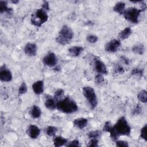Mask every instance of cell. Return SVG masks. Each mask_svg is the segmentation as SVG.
Masks as SVG:
<instances>
[{
  "label": "cell",
  "instance_id": "obj_24",
  "mask_svg": "<svg viewBox=\"0 0 147 147\" xmlns=\"http://www.w3.org/2000/svg\"><path fill=\"white\" fill-rule=\"evenodd\" d=\"M57 131V129L56 127H54L52 126H49L47 127L45 132H46V134L48 136L52 137L56 134Z\"/></svg>",
  "mask_w": 147,
  "mask_h": 147
},
{
  "label": "cell",
  "instance_id": "obj_27",
  "mask_svg": "<svg viewBox=\"0 0 147 147\" xmlns=\"http://www.w3.org/2000/svg\"><path fill=\"white\" fill-rule=\"evenodd\" d=\"M143 74H144V70L142 69L141 68H134L131 72V74L132 76H136L138 77L142 76Z\"/></svg>",
  "mask_w": 147,
  "mask_h": 147
},
{
  "label": "cell",
  "instance_id": "obj_1",
  "mask_svg": "<svg viewBox=\"0 0 147 147\" xmlns=\"http://www.w3.org/2000/svg\"><path fill=\"white\" fill-rule=\"evenodd\" d=\"M56 108L58 110L66 114H71L78 109L77 104L69 96L65 97L56 103Z\"/></svg>",
  "mask_w": 147,
  "mask_h": 147
},
{
  "label": "cell",
  "instance_id": "obj_37",
  "mask_svg": "<svg viewBox=\"0 0 147 147\" xmlns=\"http://www.w3.org/2000/svg\"><path fill=\"white\" fill-rule=\"evenodd\" d=\"M141 112V107L139 105H137V106L135 107V109L133 111V114H138Z\"/></svg>",
  "mask_w": 147,
  "mask_h": 147
},
{
  "label": "cell",
  "instance_id": "obj_9",
  "mask_svg": "<svg viewBox=\"0 0 147 147\" xmlns=\"http://www.w3.org/2000/svg\"><path fill=\"white\" fill-rule=\"evenodd\" d=\"M0 79L2 82H8L12 79V74L11 71L5 65L1 66L0 68Z\"/></svg>",
  "mask_w": 147,
  "mask_h": 147
},
{
  "label": "cell",
  "instance_id": "obj_32",
  "mask_svg": "<svg viewBox=\"0 0 147 147\" xmlns=\"http://www.w3.org/2000/svg\"><path fill=\"white\" fill-rule=\"evenodd\" d=\"M90 147H96L98 146V140L97 138H91L90 141L88 145Z\"/></svg>",
  "mask_w": 147,
  "mask_h": 147
},
{
  "label": "cell",
  "instance_id": "obj_4",
  "mask_svg": "<svg viewBox=\"0 0 147 147\" xmlns=\"http://www.w3.org/2000/svg\"><path fill=\"white\" fill-rule=\"evenodd\" d=\"M113 127L119 136H129L130 134L131 127L124 117L119 118Z\"/></svg>",
  "mask_w": 147,
  "mask_h": 147
},
{
  "label": "cell",
  "instance_id": "obj_21",
  "mask_svg": "<svg viewBox=\"0 0 147 147\" xmlns=\"http://www.w3.org/2000/svg\"><path fill=\"white\" fill-rule=\"evenodd\" d=\"M12 11V9L7 7V4L6 1H0V12L1 13H7L10 14Z\"/></svg>",
  "mask_w": 147,
  "mask_h": 147
},
{
  "label": "cell",
  "instance_id": "obj_14",
  "mask_svg": "<svg viewBox=\"0 0 147 147\" xmlns=\"http://www.w3.org/2000/svg\"><path fill=\"white\" fill-rule=\"evenodd\" d=\"M87 122H88V121L86 118H79L75 119L73 123L76 127L80 129H82L87 125Z\"/></svg>",
  "mask_w": 147,
  "mask_h": 147
},
{
  "label": "cell",
  "instance_id": "obj_8",
  "mask_svg": "<svg viewBox=\"0 0 147 147\" xmlns=\"http://www.w3.org/2000/svg\"><path fill=\"white\" fill-rule=\"evenodd\" d=\"M43 63L49 67H54L57 63L56 55L53 52H49L44 56L42 60Z\"/></svg>",
  "mask_w": 147,
  "mask_h": 147
},
{
  "label": "cell",
  "instance_id": "obj_20",
  "mask_svg": "<svg viewBox=\"0 0 147 147\" xmlns=\"http://www.w3.org/2000/svg\"><path fill=\"white\" fill-rule=\"evenodd\" d=\"M45 106L48 109L50 110H55L56 108V103L55 100V99L51 98H47L45 102Z\"/></svg>",
  "mask_w": 147,
  "mask_h": 147
},
{
  "label": "cell",
  "instance_id": "obj_35",
  "mask_svg": "<svg viewBox=\"0 0 147 147\" xmlns=\"http://www.w3.org/2000/svg\"><path fill=\"white\" fill-rule=\"evenodd\" d=\"M114 71H115V72L116 73L120 74H123L125 72L124 68L121 65H116V67H115Z\"/></svg>",
  "mask_w": 147,
  "mask_h": 147
},
{
  "label": "cell",
  "instance_id": "obj_22",
  "mask_svg": "<svg viewBox=\"0 0 147 147\" xmlns=\"http://www.w3.org/2000/svg\"><path fill=\"white\" fill-rule=\"evenodd\" d=\"M132 51L138 55H142L145 51V48L144 45L138 44L134 45L132 48Z\"/></svg>",
  "mask_w": 147,
  "mask_h": 147
},
{
  "label": "cell",
  "instance_id": "obj_28",
  "mask_svg": "<svg viewBox=\"0 0 147 147\" xmlns=\"http://www.w3.org/2000/svg\"><path fill=\"white\" fill-rule=\"evenodd\" d=\"M27 86L25 82H22V84L20 85L19 89H18V93L20 94H24L27 92Z\"/></svg>",
  "mask_w": 147,
  "mask_h": 147
},
{
  "label": "cell",
  "instance_id": "obj_40",
  "mask_svg": "<svg viewBox=\"0 0 147 147\" xmlns=\"http://www.w3.org/2000/svg\"><path fill=\"white\" fill-rule=\"evenodd\" d=\"M11 2H12L13 3L16 4V3H17L18 2V1H15V0H14V1H11Z\"/></svg>",
  "mask_w": 147,
  "mask_h": 147
},
{
  "label": "cell",
  "instance_id": "obj_15",
  "mask_svg": "<svg viewBox=\"0 0 147 147\" xmlns=\"http://www.w3.org/2000/svg\"><path fill=\"white\" fill-rule=\"evenodd\" d=\"M83 51V48L82 47H78V46H74L68 49V52L69 55L73 57L79 56Z\"/></svg>",
  "mask_w": 147,
  "mask_h": 147
},
{
  "label": "cell",
  "instance_id": "obj_6",
  "mask_svg": "<svg viewBox=\"0 0 147 147\" xmlns=\"http://www.w3.org/2000/svg\"><path fill=\"white\" fill-rule=\"evenodd\" d=\"M83 93L90 105L91 109H94L98 105V99L94 90L89 86L84 87Z\"/></svg>",
  "mask_w": 147,
  "mask_h": 147
},
{
  "label": "cell",
  "instance_id": "obj_33",
  "mask_svg": "<svg viewBox=\"0 0 147 147\" xmlns=\"http://www.w3.org/2000/svg\"><path fill=\"white\" fill-rule=\"evenodd\" d=\"M67 146H72V147H79L80 146L79 141L78 140H74L71 142H69L67 145Z\"/></svg>",
  "mask_w": 147,
  "mask_h": 147
},
{
  "label": "cell",
  "instance_id": "obj_26",
  "mask_svg": "<svg viewBox=\"0 0 147 147\" xmlns=\"http://www.w3.org/2000/svg\"><path fill=\"white\" fill-rule=\"evenodd\" d=\"M63 96L64 91L62 89H58L54 93V99L57 101L62 99L63 98Z\"/></svg>",
  "mask_w": 147,
  "mask_h": 147
},
{
  "label": "cell",
  "instance_id": "obj_13",
  "mask_svg": "<svg viewBox=\"0 0 147 147\" xmlns=\"http://www.w3.org/2000/svg\"><path fill=\"white\" fill-rule=\"evenodd\" d=\"M32 88L36 94L40 95L44 91V82L42 80L35 82L32 85Z\"/></svg>",
  "mask_w": 147,
  "mask_h": 147
},
{
  "label": "cell",
  "instance_id": "obj_31",
  "mask_svg": "<svg viewBox=\"0 0 147 147\" xmlns=\"http://www.w3.org/2000/svg\"><path fill=\"white\" fill-rule=\"evenodd\" d=\"M98 40V37L95 35H88L87 37V40L90 43H95L96 42H97Z\"/></svg>",
  "mask_w": 147,
  "mask_h": 147
},
{
  "label": "cell",
  "instance_id": "obj_36",
  "mask_svg": "<svg viewBox=\"0 0 147 147\" xmlns=\"http://www.w3.org/2000/svg\"><path fill=\"white\" fill-rule=\"evenodd\" d=\"M112 126L111 125V123L109 122V121H107L105 122V125H104V126H103V131H106V132H109V131L110 130V129L111 128Z\"/></svg>",
  "mask_w": 147,
  "mask_h": 147
},
{
  "label": "cell",
  "instance_id": "obj_5",
  "mask_svg": "<svg viewBox=\"0 0 147 147\" xmlns=\"http://www.w3.org/2000/svg\"><path fill=\"white\" fill-rule=\"evenodd\" d=\"M144 11L142 9H138L136 7H129L123 13L124 18L128 21L137 24L138 22V18L140 16L141 12Z\"/></svg>",
  "mask_w": 147,
  "mask_h": 147
},
{
  "label": "cell",
  "instance_id": "obj_38",
  "mask_svg": "<svg viewBox=\"0 0 147 147\" xmlns=\"http://www.w3.org/2000/svg\"><path fill=\"white\" fill-rule=\"evenodd\" d=\"M42 9H43L45 11L49 10V3L47 1H43V3L42 4Z\"/></svg>",
  "mask_w": 147,
  "mask_h": 147
},
{
  "label": "cell",
  "instance_id": "obj_30",
  "mask_svg": "<svg viewBox=\"0 0 147 147\" xmlns=\"http://www.w3.org/2000/svg\"><path fill=\"white\" fill-rule=\"evenodd\" d=\"M95 80V83L98 84H100L103 83L105 80L103 76H102V74H98L97 75H96Z\"/></svg>",
  "mask_w": 147,
  "mask_h": 147
},
{
  "label": "cell",
  "instance_id": "obj_16",
  "mask_svg": "<svg viewBox=\"0 0 147 147\" xmlns=\"http://www.w3.org/2000/svg\"><path fill=\"white\" fill-rule=\"evenodd\" d=\"M131 34V29L130 27H126L125 29L121 31L118 34V38L120 40H123L127 38Z\"/></svg>",
  "mask_w": 147,
  "mask_h": 147
},
{
  "label": "cell",
  "instance_id": "obj_23",
  "mask_svg": "<svg viewBox=\"0 0 147 147\" xmlns=\"http://www.w3.org/2000/svg\"><path fill=\"white\" fill-rule=\"evenodd\" d=\"M137 98L142 103H146L147 100V93L145 90H141L137 95Z\"/></svg>",
  "mask_w": 147,
  "mask_h": 147
},
{
  "label": "cell",
  "instance_id": "obj_25",
  "mask_svg": "<svg viewBox=\"0 0 147 147\" xmlns=\"http://www.w3.org/2000/svg\"><path fill=\"white\" fill-rule=\"evenodd\" d=\"M101 134H102L101 131L97 130H94V131H91L88 132L87 134V136L90 139L98 138L100 137V136H101Z\"/></svg>",
  "mask_w": 147,
  "mask_h": 147
},
{
  "label": "cell",
  "instance_id": "obj_12",
  "mask_svg": "<svg viewBox=\"0 0 147 147\" xmlns=\"http://www.w3.org/2000/svg\"><path fill=\"white\" fill-rule=\"evenodd\" d=\"M37 46L35 44L29 42L26 44L24 48V52L29 56H34L37 53Z\"/></svg>",
  "mask_w": 147,
  "mask_h": 147
},
{
  "label": "cell",
  "instance_id": "obj_19",
  "mask_svg": "<svg viewBox=\"0 0 147 147\" xmlns=\"http://www.w3.org/2000/svg\"><path fill=\"white\" fill-rule=\"evenodd\" d=\"M125 10V3L122 2H119L117 3L113 7V10L120 14H123Z\"/></svg>",
  "mask_w": 147,
  "mask_h": 147
},
{
  "label": "cell",
  "instance_id": "obj_7",
  "mask_svg": "<svg viewBox=\"0 0 147 147\" xmlns=\"http://www.w3.org/2000/svg\"><path fill=\"white\" fill-rule=\"evenodd\" d=\"M121 46V41L119 40L113 39L107 42L105 47V51L109 52H115Z\"/></svg>",
  "mask_w": 147,
  "mask_h": 147
},
{
  "label": "cell",
  "instance_id": "obj_2",
  "mask_svg": "<svg viewBox=\"0 0 147 147\" xmlns=\"http://www.w3.org/2000/svg\"><path fill=\"white\" fill-rule=\"evenodd\" d=\"M73 37L74 32L72 30L69 26L64 25L59 32V34L56 37V40L59 44L65 45L69 43Z\"/></svg>",
  "mask_w": 147,
  "mask_h": 147
},
{
  "label": "cell",
  "instance_id": "obj_34",
  "mask_svg": "<svg viewBox=\"0 0 147 147\" xmlns=\"http://www.w3.org/2000/svg\"><path fill=\"white\" fill-rule=\"evenodd\" d=\"M116 146H122V147H127L129 146V144L127 141H116Z\"/></svg>",
  "mask_w": 147,
  "mask_h": 147
},
{
  "label": "cell",
  "instance_id": "obj_3",
  "mask_svg": "<svg viewBox=\"0 0 147 147\" xmlns=\"http://www.w3.org/2000/svg\"><path fill=\"white\" fill-rule=\"evenodd\" d=\"M48 19V16L45 10L43 9H37L32 14L30 22L32 25L40 27L43 24L46 22Z\"/></svg>",
  "mask_w": 147,
  "mask_h": 147
},
{
  "label": "cell",
  "instance_id": "obj_29",
  "mask_svg": "<svg viewBox=\"0 0 147 147\" xmlns=\"http://www.w3.org/2000/svg\"><path fill=\"white\" fill-rule=\"evenodd\" d=\"M146 128H147V125H145L144 127L141 128V131H140V137L144 139L145 141H147L146 138Z\"/></svg>",
  "mask_w": 147,
  "mask_h": 147
},
{
  "label": "cell",
  "instance_id": "obj_10",
  "mask_svg": "<svg viewBox=\"0 0 147 147\" xmlns=\"http://www.w3.org/2000/svg\"><path fill=\"white\" fill-rule=\"evenodd\" d=\"M94 60V68L96 71L100 74H107V68L104 63L99 59H95Z\"/></svg>",
  "mask_w": 147,
  "mask_h": 147
},
{
  "label": "cell",
  "instance_id": "obj_17",
  "mask_svg": "<svg viewBox=\"0 0 147 147\" xmlns=\"http://www.w3.org/2000/svg\"><path fill=\"white\" fill-rule=\"evenodd\" d=\"M41 111L40 107L36 105H33L30 110V115L33 118H38L41 116Z\"/></svg>",
  "mask_w": 147,
  "mask_h": 147
},
{
  "label": "cell",
  "instance_id": "obj_11",
  "mask_svg": "<svg viewBox=\"0 0 147 147\" xmlns=\"http://www.w3.org/2000/svg\"><path fill=\"white\" fill-rule=\"evenodd\" d=\"M27 133L32 139L37 138L40 134V129L38 126L34 125H30L27 130Z\"/></svg>",
  "mask_w": 147,
  "mask_h": 147
},
{
  "label": "cell",
  "instance_id": "obj_39",
  "mask_svg": "<svg viewBox=\"0 0 147 147\" xmlns=\"http://www.w3.org/2000/svg\"><path fill=\"white\" fill-rule=\"evenodd\" d=\"M121 60L123 61V62L125 64H126V65H129V60L128 59H127L126 57H125L124 56H121Z\"/></svg>",
  "mask_w": 147,
  "mask_h": 147
},
{
  "label": "cell",
  "instance_id": "obj_18",
  "mask_svg": "<svg viewBox=\"0 0 147 147\" xmlns=\"http://www.w3.org/2000/svg\"><path fill=\"white\" fill-rule=\"evenodd\" d=\"M67 143V140L61 136H57L53 138V145L56 147L64 145Z\"/></svg>",
  "mask_w": 147,
  "mask_h": 147
}]
</instances>
